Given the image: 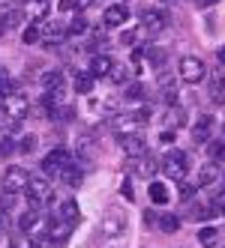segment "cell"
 Returning a JSON list of instances; mask_svg holds the SVG:
<instances>
[{
    "instance_id": "cell-6",
    "label": "cell",
    "mask_w": 225,
    "mask_h": 248,
    "mask_svg": "<svg viewBox=\"0 0 225 248\" xmlns=\"http://www.w3.org/2000/svg\"><path fill=\"white\" fill-rule=\"evenodd\" d=\"M141 117L138 114H120V117H111V129L117 138H129V135H138V129H141Z\"/></svg>"
},
{
    "instance_id": "cell-9",
    "label": "cell",
    "mask_w": 225,
    "mask_h": 248,
    "mask_svg": "<svg viewBox=\"0 0 225 248\" xmlns=\"http://www.w3.org/2000/svg\"><path fill=\"white\" fill-rule=\"evenodd\" d=\"M72 227H75L72 221H66L63 216H54V218L48 221V236H51V239H54V242L60 245V242H66V239H69V233H72Z\"/></svg>"
},
{
    "instance_id": "cell-35",
    "label": "cell",
    "mask_w": 225,
    "mask_h": 248,
    "mask_svg": "<svg viewBox=\"0 0 225 248\" xmlns=\"http://www.w3.org/2000/svg\"><path fill=\"white\" fill-rule=\"evenodd\" d=\"M177 198H180V201H192V198H195V186L180 183V186H177Z\"/></svg>"
},
{
    "instance_id": "cell-32",
    "label": "cell",
    "mask_w": 225,
    "mask_h": 248,
    "mask_svg": "<svg viewBox=\"0 0 225 248\" xmlns=\"http://www.w3.org/2000/svg\"><path fill=\"white\" fill-rule=\"evenodd\" d=\"M63 218L72 221V224H78V206H75V201H66L63 203Z\"/></svg>"
},
{
    "instance_id": "cell-44",
    "label": "cell",
    "mask_w": 225,
    "mask_h": 248,
    "mask_svg": "<svg viewBox=\"0 0 225 248\" xmlns=\"http://www.w3.org/2000/svg\"><path fill=\"white\" fill-rule=\"evenodd\" d=\"M123 198H129V201H132V186H129V183H123Z\"/></svg>"
},
{
    "instance_id": "cell-42",
    "label": "cell",
    "mask_w": 225,
    "mask_h": 248,
    "mask_svg": "<svg viewBox=\"0 0 225 248\" xmlns=\"http://www.w3.org/2000/svg\"><path fill=\"white\" fill-rule=\"evenodd\" d=\"M9 150H12V140H9V138H6V140H0V155H6Z\"/></svg>"
},
{
    "instance_id": "cell-17",
    "label": "cell",
    "mask_w": 225,
    "mask_h": 248,
    "mask_svg": "<svg viewBox=\"0 0 225 248\" xmlns=\"http://www.w3.org/2000/svg\"><path fill=\"white\" fill-rule=\"evenodd\" d=\"M39 212L36 209H27V212H21V218H18V230H21V233H33V230H36L39 227Z\"/></svg>"
},
{
    "instance_id": "cell-2",
    "label": "cell",
    "mask_w": 225,
    "mask_h": 248,
    "mask_svg": "<svg viewBox=\"0 0 225 248\" xmlns=\"http://www.w3.org/2000/svg\"><path fill=\"white\" fill-rule=\"evenodd\" d=\"M42 105H45L48 117H54V120L72 117V105H69V96L63 93V87H60V90H48V93L42 96Z\"/></svg>"
},
{
    "instance_id": "cell-15",
    "label": "cell",
    "mask_w": 225,
    "mask_h": 248,
    "mask_svg": "<svg viewBox=\"0 0 225 248\" xmlns=\"http://www.w3.org/2000/svg\"><path fill=\"white\" fill-rule=\"evenodd\" d=\"M120 147H123V153H129V155H147V144H144V138H138V135L120 138Z\"/></svg>"
},
{
    "instance_id": "cell-38",
    "label": "cell",
    "mask_w": 225,
    "mask_h": 248,
    "mask_svg": "<svg viewBox=\"0 0 225 248\" xmlns=\"http://www.w3.org/2000/svg\"><path fill=\"white\" fill-rule=\"evenodd\" d=\"M84 6H90V0H66L63 9H84Z\"/></svg>"
},
{
    "instance_id": "cell-16",
    "label": "cell",
    "mask_w": 225,
    "mask_h": 248,
    "mask_svg": "<svg viewBox=\"0 0 225 248\" xmlns=\"http://www.w3.org/2000/svg\"><path fill=\"white\" fill-rule=\"evenodd\" d=\"M66 36H69V30H66V27H60V24H45V30H42L45 45H57V42H63Z\"/></svg>"
},
{
    "instance_id": "cell-26",
    "label": "cell",
    "mask_w": 225,
    "mask_h": 248,
    "mask_svg": "<svg viewBox=\"0 0 225 248\" xmlns=\"http://www.w3.org/2000/svg\"><path fill=\"white\" fill-rule=\"evenodd\" d=\"M156 168H159V165H156V158L144 155V158H141V165H138V176H147V180H150V176L156 173Z\"/></svg>"
},
{
    "instance_id": "cell-33",
    "label": "cell",
    "mask_w": 225,
    "mask_h": 248,
    "mask_svg": "<svg viewBox=\"0 0 225 248\" xmlns=\"http://www.w3.org/2000/svg\"><path fill=\"white\" fill-rule=\"evenodd\" d=\"M12 90H15V87H12V81H9V72H3V69H0V99L9 96Z\"/></svg>"
},
{
    "instance_id": "cell-46",
    "label": "cell",
    "mask_w": 225,
    "mask_h": 248,
    "mask_svg": "<svg viewBox=\"0 0 225 248\" xmlns=\"http://www.w3.org/2000/svg\"><path fill=\"white\" fill-rule=\"evenodd\" d=\"M6 33V21H3V15H0V36Z\"/></svg>"
},
{
    "instance_id": "cell-45",
    "label": "cell",
    "mask_w": 225,
    "mask_h": 248,
    "mask_svg": "<svg viewBox=\"0 0 225 248\" xmlns=\"http://www.w3.org/2000/svg\"><path fill=\"white\" fill-rule=\"evenodd\" d=\"M198 3H201V6H216L219 0H198Z\"/></svg>"
},
{
    "instance_id": "cell-43",
    "label": "cell",
    "mask_w": 225,
    "mask_h": 248,
    "mask_svg": "<svg viewBox=\"0 0 225 248\" xmlns=\"http://www.w3.org/2000/svg\"><path fill=\"white\" fill-rule=\"evenodd\" d=\"M216 57H219V63L225 66V45H219V48H216Z\"/></svg>"
},
{
    "instance_id": "cell-34",
    "label": "cell",
    "mask_w": 225,
    "mask_h": 248,
    "mask_svg": "<svg viewBox=\"0 0 225 248\" xmlns=\"http://www.w3.org/2000/svg\"><path fill=\"white\" fill-rule=\"evenodd\" d=\"M21 39H24V45H33V42L42 39V33H39V27H27V30L21 33Z\"/></svg>"
},
{
    "instance_id": "cell-39",
    "label": "cell",
    "mask_w": 225,
    "mask_h": 248,
    "mask_svg": "<svg viewBox=\"0 0 225 248\" xmlns=\"http://www.w3.org/2000/svg\"><path fill=\"white\" fill-rule=\"evenodd\" d=\"M195 221H204V218H210V209L207 206H195V216H192Z\"/></svg>"
},
{
    "instance_id": "cell-29",
    "label": "cell",
    "mask_w": 225,
    "mask_h": 248,
    "mask_svg": "<svg viewBox=\"0 0 225 248\" xmlns=\"http://www.w3.org/2000/svg\"><path fill=\"white\" fill-rule=\"evenodd\" d=\"M168 123H171V126H177V129H183L186 126V111L183 108H171L168 111Z\"/></svg>"
},
{
    "instance_id": "cell-5",
    "label": "cell",
    "mask_w": 225,
    "mask_h": 248,
    "mask_svg": "<svg viewBox=\"0 0 225 248\" xmlns=\"http://www.w3.org/2000/svg\"><path fill=\"white\" fill-rule=\"evenodd\" d=\"M27 198H30V206L36 209L39 203L51 201V186H48V176H30V183H27Z\"/></svg>"
},
{
    "instance_id": "cell-37",
    "label": "cell",
    "mask_w": 225,
    "mask_h": 248,
    "mask_svg": "<svg viewBox=\"0 0 225 248\" xmlns=\"http://www.w3.org/2000/svg\"><path fill=\"white\" fill-rule=\"evenodd\" d=\"M66 30H69V33H84V30H87V21H84L81 15H78L75 21H69V27H66Z\"/></svg>"
},
{
    "instance_id": "cell-21",
    "label": "cell",
    "mask_w": 225,
    "mask_h": 248,
    "mask_svg": "<svg viewBox=\"0 0 225 248\" xmlns=\"http://www.w3.org/2000/svg\"><path fill=\"white\" fill-rule=\"evenodd\" d=\"M150 201L153 203H168V186L165 183H150Z\"/></svg>"
},
{
    "instance_id": "cell-13",
    "label": "cell",
    "mask_w": 225,
    "mask_h": 248,
    "mask_svg": "<svg viewBox=\"0 0 225 248\" xmlns=\"http://www.w3.org/2000/svg\"><path fill=\"white\" fill-rule=\"evenodd\" d=\"M210 129H213V117L210 114H204L195 126H192V138H195V144H207L210 140Z\"/></svg>"
},
{
    "instance_id": "cell-20",
    "label": "cell",
    "mask_w": 225,
    "mask_h": 248,
    "mask_svg": "<svg viewBox=\"0 0 225 248\" xmlns=\"http://www.w3.org/2000/svg\"><path fill=\"white\" fill-rule=\"evenodd\" d=\"M195 239L201 242V248H213V245H216V239H219V230H216V227H201Z\"/></svg>"
},
{
    "instance_id": "cell-10",
    "label": "cell",
    "mask_w": 225,
    "mask_h": 248,
    "mask_svg": "<svg viewBox=\"0 0 225 248\" xmlns=\"http://www.w3.org/2000/svg\"><path fill=\"white\" fill-rule=\"evenodd\" d=\"M141 24L147 27V33H159L165 24H168V15L162 9H144L141 12Z\"/></svg>"
},
{
    "instance_id": "cell-4",
    "label": "cell",
    "mask_w": 225,
    "mask_h": 248,
    "mask_svg": "<svg viewBox=\"0 0 225 248\" xmlns=\"http://www.w3.org/2000/svg\"><path fill=\"white\" fill-rule=\"evenodd\" d=\"M186 168H189V155L183 150H168L165 158H162V170L171 176V180H183L186 176Z\"/></svg>"
},
{
    "instance_id": "cell-40",
    "label": "cell",
    "mask_w": 225,
    "mask_h": 248,
    "mask_svg": "<svg viewBox=\"0 0 225 248\" xmlns=\"http://www.w3.org/2000/svg\"><path fill=\"white\" fill-rule=\"evenodd\" d=\"M147 57H150L153 63H162V60H165V54H162V51H153V48H147Z\"/></svg>"
},
{
    "instance_id": "cell-8",
    "label": "cell",
    "mask_w": 225,
    "mask_h": 248,
    "mask_svg": "<svg viewBox=\"0 0 225 248\" xmlns=\"http://www.w3.org/2000/svg\"><path fill=\"white\" fill-rule=\"evenodd\" d=\"M204 75H207V69H204V63L198 57H183L180 60V78L186 84H198Z\"/></svg>"
},
{
    "instance_id": "cell-23",
    "label": "cell",
    "mask_w": 225,
    "mask_h": 248,
    "mask_svg": "<svg viewBox=\"0 0 225 248\" xmlns=\"http://www.w3.org/2000/svg\"><path fill=\"white\" fill-rule=\"evenodd\" d=\"M144 33H147V27H144V24H141V27H132V30H126L123 36H120V42H123V45H138Z\"/></svg>"
},
{
    "instance_id": "cell-47",
    "label": "cell",
    "mask_w": 225,
    "mask_h": 248,
    "mask_svg": "<svg viewBox=\"0 0 225 248\" xmlns=\"http://www.w3.org/2000/svg\"><path fill=\"white\" fill-rule=\"evenodd\" d=\"M222 135H225V123H222Z\"/></svg>"
},
{
    "instance_id": "cell-36",
    "label": "cell",
    "mask_w": 225,
    "mask_h": 248,
    "mask_svg": "<svg viewBox=\"0 0 225 248\" xmlns=\"http://www.w3.org/2000/svg\"><path fill=\"white\" fill-rule=\"evenodd\" d=\"M36 144H39V140H36V135H24L21 138V153H33V150H36Z\"/></svg>"
},
{
    "instance_id": "cell-3",
    "label": "cell",
    "mask_w": 225,
    "mask_h": 248,
    "mask_svg": "<svg viewBox=\"0 0 225 248\" xmlns=\"http://www.w3.org/2000/svg\"><path fill=\"white\" fill-rule=\"evenodd\" d=\"M66 168H72V155H69L66 150H51L45 158H42V170H45V176H63V170Z\"/></svg>"
},
{
    "instance_id": "cell-30",
    "label": "cell",
    "mask_w": 225,
    "mask_h": 248,
    "mask_svg": "<svg viewBox=\"0 0 225 248\" xmlns=\"http://www.w3.org/2000/svg\"><path fill=\"white\" fill-rule=\"evenodd\" d=\"M60 180H66L69 186H78V183H81V168H75V165H72V168H66Z\"/></svg>"
},
{
    "instance_id": "cell-19",
    "label": "cell",
    "mask_w": 225,
    "mask_h": 248,
    "mask_svg": "<svg viewBox=\"0 0 225 248\" xmlns=\"http://www.w3.org/2000/svg\"><path fill=\"white\" fill-rule=\"evenodd\" d=\"M129 75H132V69H129L126 63H114V66H111V72H108V78H111L114 84H126Z\"/></svg>"
},
{
    "instance_id": "cell-31",
    "label": "cell",
    "mask_w": 225,
    "mask_h": 248,
    "mask_svg": "<svg viewBox=\"0 0 225 248\" xmlns=\"http://www.w3.org/2000/svg\"><path fill=\"white\" fill-rule=\"evenodd\" d=\"M126 99L129 102H141L144 99V84H129L126 87Z\"/></svg>"
},
{
    "instance_id": "cell-11",
    "label": "cell",
    "mask_w": 225,
    "mask_h": 248,
    "mask_svg": "<svg viewBox=\"0 0 225 248\" xmlns=\"http://www.w3.org/2000/svg\"><path fill=\"white\" fill-rule=\"evenodd\" d=\"M102 21H105V27H120V24L129 21V9L123 3H114V6H108L102 12Z\"/></svg>"
},
{
    "instance_id": "cell-27",
    "label": "cell",
    "mask_w": 225,
    "mask_h": 248,
    "mask_svg": "<svg viewBox=\"0 0 225 248\" xmlns=\"http://www.w3.org/2000/svg\"><path fill=\"white\" fill-rule=\"evenodd\" d=\"M156 224L165 230V233H174V230L180 227V218L177 216H156Z\"/></svg>"
},
{
    "instance_id": "cell-28",
    "label": "cell",
    "mask_w": 225,
    "mask_h": 248,
    "mask_svg": "<svg viewBox=\"0 0 225 248\" xmlns=\"http://www.w3.org/2000/svg\"><path fill=\"white\" fill-rule=\"evenodd\" d=\"M213 99L216 102H225V72H216V78H213Z\"/></svg>"
},
{
    "instance_id": "cell-25",
    "label": "cell",
    "mask_w": 225,
    "mask_h": 248,
    "mask_svg": "<svg viewBox=\"0 0 225 248\" xmlns=\"http://www.w3.org/2000/svg\"><path fill=\"white\" fill-rule=\"evenodd\" d=\"M93 81H96V78H93L90 72H84V75H78V78H75V93H84V96H87V93L93 90Z\"/></svg>"
},
{
    "instance_id": "cell-14",
    "label": "cell",
    "mask_w": 225,
    "mask_h": 248,
    "mask_svg": "<svg viewBox=\"0 0 225 248\" xmlns=\"http://www.w3.org/2000/svg\"><path fill=\"white\" fill-rule=\"evenodd\" d=\"M111 66H114V60H111L108 54H96V57L90 60V69H87V72H90L93 78H105V75L111 72Z\"/></svg>"
},
{
    "instance_id": "cell-12",
    "label": "cell",
    "mask_w": 225,
    "mask_h": 248,
    "mask_svg": "<svg viewBox=\"0 0 225 248\" xmlns=\"http://www.w3.org/2000/svg\"><path fill=\"white\" fill-rule=\"evenodd\" d=\"M48 0H27V3H24V18H30V21H42L45 18V15H48Z\"/></svg>"
},
{
    "instance_id": "cell-22",
    "label": "cell",
    "mask_w": 225,
    "mask_h": 248,
    "mask_svg": "<svg viewBox=\"0 0 225 248\" xmlns=\"http://www.w3.org/2000/svg\"><path fill=\"white\" fill-rule=\"evenodd\" d=\"M216 176H219V168H216L213 162H210V165H204V168L198 170V186H210Z\"/></svg>"
},
{
    "instance_id": "cell-41",
    "label": "cell",
    "mask_w": 225,
    "mask_h": 248,
    "mask_svg": "<svg viewBox=\"0 0 225 248\" xmlns=\"http://www.w3.org/2000/svg\"><path fill=\"white\" fill-rule=\"evenodd\" d=\"M213 206H216V212H219V216H225V194H219Z\"/></svg>"
},
{
    "instance_id": "cell-24",
    "label": "cell",
    "mask_w": 225,
    "mask_h": 248,
    "mask_svg": "<svg viewBox=\"0 0 225 248\" xmlns=\"http://www.w3.org/2000/svg\"><path fill=\"white\" fill-rule=\"evenodd\" d=\"M207 150H210V158H213V162H222V165H225V138H222V140H207Z\"/></svg>"
},
{
    "instance_id": "cell-7",
    "label": "cell",
    "mask_w": 225,
    "mask_h": 248,
    "mask_svg": "<svg viewBox=\"0 0 225 248\" xmlns=\"http://www.w3.org/2000/svg\"><path fill=\"white\" fill-rule=\"evenodd\" d=\"M27 183H30V173L24 168H9L6 176H3V191L6 194H21V191H27Z\"/></svg>"
},
{
    "instance_id": "cell-18",
    "label": "cell",
    "mask_w": 225,
    "mask_h": 248,
    "mask_svg": "<svg viewBox=\"0 0 225 248\" xmlns=\"http://www.w3.org/2000/svg\"><path fill=\"white\" fill-rule=\"evenodd\" d=\"M42 87H45V90H60V87H63V81H66V75L60 72V69H48V72H42Z\"/></svg>"
},
{
    "instance_id": "cell-1",
    "label": "cell",
    "mask_w": 225,
    "mask_h": 248,
    "mask_svg": "<svg viewBox=\"0 0 225 248\" xmlns=\"http://www.w3.org/2000/svg\"><path fill=\"white\" fill-rule=\"evenodd\" d=\"M0 111H3V117H9L12 123H21V120H27V114H30V99L24 96V93H9V96H3L0 99Z\"/></svg>"
}]
</instances>
